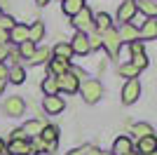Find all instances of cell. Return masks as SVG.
<instances>
[{"instance_id":"5bb4252c","label":"cell","mask_w":157,"mask_h":155,"mask_svg":"<svg viewBox=\"0 0 157 155\" xmlns=\"http://www.w3.org/2000/svg\"><path fill=\"white\" fill-rule=\"evenodd\" d=\"M136 12H141L145 19H155L157 17V0H138Z\"/></svg>"},{"instance_id":"603a6c76","label":"cell","mask_w":157,"mask_h":155,"mask_svg":"<svg viewBox=\"0 0 157 155\" xmlns=\"http://www.w3.org/2000/svg\"><path fill=\"white\" fill-rule=\"evenodd\" d=\"M49 57H52V52L47 50H35L33 52V57L28 59V66H38V64H45V61H49Z\"/></svg>"},{"instance_id":"74e56055","label":"cell","mask_w":157,"mask_h":155,"mask_svg":"<svg viewBox=\"0 0 157 155\" xmlns=\"http://www.w3.org/2000/svg\"><path fill=\"white\" fill-rule=\"evenodd\" d=\"M35 2H38V5H40V7H45V5H47V2H49V0H35Z\"/></svg>"},{"instance_id":"30bf717a","label":"cell","mask_w":157,"mask_h":155,"mask_svg":"<svg viewBox=\"0 0 157 155\" xmlns=\"http://www.w3.org/2000/svg\"><path fill=\"white\" fill-rule=\"evenodd\" d=\"M68 45H71L73 54H87V52H89V40H87V33H75Z\"/></svg>"},{"instance_id":"d4e9b609","label":"cell","mask_w":157,"mask_h":155,"mask_svg":"<svg viewBox=\"0 0 157 155\" xmlns=\"http://www.w3.org/2000/svg\"><path fill=\"white\" fill-rule=\"evenodd\" d=\"M40 139L45 143H56V139H59V129L56 127H49V125H45V129L40 132Z\"/></svg>"},{"instance_id":"ac0fdd59","label":"cell","mask_w":157,"mask_h":155,"mask_svg":"<svg viewBox=\"0 0 157 155\" xmlns=\"http://www.w3.org/2000/svg\"><path fill=\"white\" fill-rule=\"evenodd\" d=\"M42 35H45V21H35L33 26H28V42H38V40H42Z\"/></svg>"},{"instance_id":"ffe728a7","label":"cell","mask_w":157,"mask_h":155,"mask_svg":"<svg viewBox=\"0 0 157 155\" xmlns=\"http://www.w3.org/2000/svg\"><path fill=\"white\" fill-rule=\"evenodd\" d=\"M52 54H54V59H61V61H68V64H71L73 50H71V45H68V42H59V45L52 50Z\"/></svg>"},{"instance_id":"f1b7e54d","label":"cell","mask_w":157,"mask_h":155,"mask_svg":"<svg viewBox=\"0 0 157 155\" xmlns=\"http://www.w3.org/2000/svg\"><path fill=\"white\" fill-rule=\"evenodd\" d=\"M129 50H131V61H134V59L145 57V52H143V42H141V40H134V42L129 45Z\"/></svg>"},{"instance_id":"f35d334b","label":"cell","mask_w":157,"mask_h":155,"mask_svg":"<svg viewBox=\"0 0 157 155\" xmlns=\"http://www.w3.org/2000/svg\"><path fill=\"white\" fill-rule=\"evenodd\" d=\"M0 153H5V141L0 139Z\"/></svg>"},{"instance_id":"9a60e30c","label":"cell","mask_w":157,"mask_h":155,"mask_svg":"<svg viewBox=\"0 0 157 155\" xmlns=\"http://www.w3.org/2000/svg\"><path fill=\"white\" fill-rule=\"evenodd\" d=\"M134 150V146H131V139L129 136H117L115 139V143H113V155H127Z\"/></svg>"},{"instance_id":"277c9868","label":"cell","mask_w":157,"mask_h":155,"mask_svg":"<svg viewBox=\"0 0 157 155\" xmlns=\"http://www.w3.org/2000/svg\"><path fill=\"white\" fill-rule=\"evenodd\" d=\"M56 85H59V92H66V94H75V92L80 89V80L73 75L71 71L56 78Z\"/></svg>"},{"instance_id":"9c48e42d","label":"cell","mask_w":157,"mask_h":155,"mask_svg":"<svg viewBox=\"0 0 157 155\" xmlns=\"http://www.w3.org/2000/svg\"><path fill=\"white\" fill-rule=\"evenodd\" d=\"M21 129V134L26 136V139H35V136H40V132L45 129V120H40V117H35V120H28L24 127H19Z\"/></svg>"},{"instance_id":"8d00e7d4","label":"cell","mask_w":157,"mask_h":155,"mask_svg":"<svg viewBox=\"0 0 157 155\" xmlns=\"http://www.w3.org/2000/svg\"><path fill=\"white\" fill-rule=\"evenodd\" d=\"M5 78H7V66L0 64V80H5Z\"/></svg>"},{"instance_id":"f546056e","label":"cell","mask_w":157,"mask_h":155,"mask_svg":"<svg viewBox=\"0 0 157 155\" xmlns=\"http://www.w3.org/2000/svg\"><path fill=\"white\" fill-rule=\"evenodd\" d=\"M33 52H35V45H33V42H28V40L19 45V54H21L24 59H26V61H28V59L33 57Z\"/></svg>"},{"instance_id":"8992f818","label":"cell","mask_w":157,"mask_h":155,"mask_svg":"<svg viewBox=\"0 0 157 155\" xmlns=\"http://www.w3.org/2000/svg\"><path fill=\"white\" fill-rule=\"evenodd\" d=\"M141 97V82L138 80H127V85L122 87V103H134Z\"/></svg>"},{"instance_id":"ab89813d","label":"cell","mask_w":157,"mask_h":155,"mask_svg":"<svg viewBox=\"0 0 157 155\" xmlns=\"http://www.w3.org/2000/svg\"><path fill=\"white\" fill-rule=\"evenodd\" d=\"M2 89H5V80H0V94H2Z\"/></svg>"},{"instance_id":"d6986e66","label":"cell","mask_w":157,"mask_h":155,"mask_svg":"<svg viewBox=\"0 0 157 155\" xmlns=\"http://www.w3.org/2000/svg\"><path fill=\"white\" fill-rule=\"evenodd\" d=\"M117 38H120V42H122V40L134 42V40H138V28H136V26H131V24H122V28H120V33H117Z\"/></svg>"},{"instance_id":"e575fe53","label":"cell","mask_w":157,"mask_h":155,"mask_svg":"<svg viewBox=\"0 0 157 155\" xmlns=\"http://www.w3.org/2000/svg\"><path fill=\"white\" fill-rule=\"evenodd\" d=\"M5 42H7V31L0 28V45H5Z\"/></svg>"},{"instance_id":"83f0119b","label":"cell","mask_w":157,"mask_h":155,"mask_svg":"<svg viewBox=\"0 0 157 155\" xmlns=\"http://www.w3.org/2000/svg\"><path fill=\"white\" fill-rule=\"evenodd\" d=\"M94 21H96V28H98V33H105L108 28H110V17H108L105 12H98Z\"/></svg>"},{"instance_id":"d590c367","label":"cell","mask_w":157,"mask_h":155,"mask_svg":"<svg viewBox=\"0 0 157 155\" xmlns=\"http://www.w3.org/2000/svg\"><path fill=\"white\" fill-rule=\"evenodd\" d=\"M5 57H7V45H0V64H2Z\"/></svg>"},{"instance_id":"4316f807","label":"cell","mask_w":157,"mask_h":155,"mask_svg":"<svg viewBox=\"0 0 157 155\" xmlns=\"http://www.w3.org/2000/svg\"><path fill=\"white\" fill-rule=\"evenodd\" d=\"M120 75H122V78H129V80H136V78H138V68L131 64V61H127V64L120 66Z\"/></svg>"},{"instance_id":"7c38bea8","label":"cell","mask_w":157,"mask_h":155,"mask_svg":"<svg viewBox=\"0 0 157 155\" xmlns=\"http://www.w3.org/2000/svg\"><path fill=\"white\" fill-rule=\"evenodd\" d=\"M42 108L49 113V115H56V113H61V110L66 108V101L56 94V97H45V101H42Z\"/></svg>"},{"instance_id":"cb8c5ba5","label":"cell","mask_w":157,"mask_h":155,"mask_svg":"<svg viewBox=\"0 0 157 155\" xmlns=\"http://www.w3.org/2000/svg\"><path fill=\"white\" fill-rule=\"evenodd\" d=\"M42 89H45V97H56L59 94V85H56V78H45L42 80Z\"/></svg>"},{"instance_id":"ba28073f","label":"cell","mask_w":157,"mask_h":155,"mask_svg":"<svg viewBox=\"0 0 157 155\" xmlns=\"http://www.w3.org/2000/svg\"><path fill=\"white\" fill-rule=\"evenodd\" d=\"M134 17H136V2H134V0H124V2L117 7V21L129 24Z\"/></svg>"},{"instance_id":"484cf974","label":"cell","mask_w":157,"mask_h":155,"mask_svg":"<svg viewBox=\"0 0 157 155\" xmlns=\"http://www.w3.org/2000/svg\"><path fill=\"white\" fill-rule=\"evenodd\" d=\"M7 78H10L14 85H21L24 80H26V71H24L21 66H14V68H10V71H7Z\"/></svg>"},{"instance_id":"4dcf8cb0","label":"cell","mask_w":157,"mask_h":155,"mask_svg":"<svg viewBox=\"0 0 157 155\" xmlns=\"http://www.w3.org/2000/svg\"><path fill=\"white\" fill-rule=\"evenodd\" d=\"M14 26V19L12 17H0V28H5V31H10Z\"/></svg>"},{"instance_id":"5b68a950","label":"cell","mask_w":157,"mask_h":155,"mask_svg":"<svg viewBox=\"0 0 157 155\" xmlns=\"http://www.w3.org/2000/svg\"><path fill=\"white\" fill-rule=\"evenodd\" d=\"M2 110H5L10 117H19V115H24V110H26V101L21 97H7Z\"/></svg>"},{"instance_id":"b9f144b4","label":"cell","mask_w":157,"mask_h":155,"mask_svg":"<svg viewBox=\"0 0 157 155\" xmlns=\"http://www.w3.org/2000/svg\"><path fill=\"white\" fill-rule=\"evenodd\" d=\"M0 17H2V10H0Z\"/></svg>"},{"instance_id":"e0dca14e","label":"cell","mask_w":157,"mask_h":155,"mask_svg":"<svg viewBox=\"0 0 157 155\" xmlns=\"http://www.w3.org/2000/svg\"><path fill=\"white\" fill-rule=\"evenodd\" d=\"M131 134L136 136L138 141L141 139H148V136H155V129L150 127V125H145V122H136L134 127H131Z\"/></svg>"},{"instance_id":"1f68e13d","label":"cell","mask_w":157,"mask_h":155,"mask_svg":"<svg viewBox=\"0 0 157 155\" xmlns=\"http://www.w3.org/2000/svg\"><path fill=\"white\" fill-rule=\"evenodd\" d=\"M87 40H89V52L101 47V35H92V38H87Z\"/></svg>"},{"instance_id":"7402d4cb","label":"cell","mask_w":157,"mask_h":155,"mask_svg":"<svg viewBox=\"0 0 157 155\" xmlns=\"http://www.w3.org/2000/svg\"><path fill=\"white\" fill-rule=\"evenodd\" d=\"M49 68H52L54 78H59V75L71 71V64H68V61H61V59H49Z\"/></svg>"},{"instance_id":"4fadbf2b","label":"cell","mask_w":157,"mask_h":155,"mask_svg":"<svg viewBox=\"0 0 157 155\" xmlns=\"http://www.w3.org/2000/svg\"><path fill=\"white\" fill-rule=\"evenodd\" d=\"M7 153H10V155H33V153H31V141H26V139L10 141V146H7ZM7 153H5V155H7Z\"/></svg>"},{"instance_id":"52a82bcc","label":"cell","mask_w":157,"mask_h":155,"mask_svg":"<svg viewBox=\"0 0 157 155\" xmlns=\"http://www.w3.org/2000/svg\"><path fill=\"white\" fill-rule=\"evenodd\" d=\"M7 40H10V42H17V45L26 42L28 40V26L26 24H14L12 28L7 31Z\"/></svg>"},{"instance_id":"6da1fadb","label":"cell","mask_w":157,"mask_h":155,"mask_svg":"<svg viewBox=\"0 0 157 155\" xmlns=\"http://www.w3.org/2000/svg\"><path fill=\"white\" fill-rule=\"evenodd\" d=\"M80 92H82V99H85L87 103H96L98 99H101V94H103V87H101L98 80H92V78H89V80L82 82Z\"/></svg>"},{"instance_id":"2e32d148","label":"cell","mask_w":157,"mask_h":155,"mask_svg":"<svg viewBox=\"0 0 157 155\" xmlns=\"http://www.w3.org/2000/svg\"><path fill=\"white\" fill-rule=\"evenodd\" d=\"M82 7H85V0H61V10L68 17H75Z\"/></svg>"},{"instance_id":"d6a6232c","label":"cell","mask_w":157,"mask_h":155,"mask_svg":"<svg viewBox=\"0 0 157 155\" xmlns=\"http://www.w3.org/2000/svg\"><path fill=\"white\" fill-rule=\"evenodd\" d=\"M87 155H103L98 148H94V146H87Z\"/></svg>"},{"instance_id":"836d02e7","label":"cell","mask_w":157,"mask_h":155,"mask_svg":"<svg viewBox=\"0 0 157 155\" xmlns=\"http://www.w3.org/2000/svg\"><path fill=\"white\" fill-rule=\"evenodd\" d=\"M68 155H87V146H85V148H75V150H71Z\"/></svg>"},{"instance_id":"8fae6325","label":"cell","mask_w":157,"mask_h":155,"mask_svg":"<svg viewBox=\"0 0 157 155\" xmlns=\"http://www.w3.org/2000/svg\"><path fill=\"white\" fill-rule=\"evenodd\" d=\"M138 38L141 40H155L157 38V17L155 19H145L138 28Z\"/></svg>"},{"instance_id":"7a4b0ae2","label":"cell","mask_w":157,"mask_h":155,"mask_svg":"<svg viewBox=\"0 0 157 155\" xmlns=\"http://www.w3.org/2000/svg\"><path fill=\"white\" fill-rule=\"evenodd\" d=\"M73 19V26L78 28V33H87V31H92L94 28V17H92V12H89V7H82L75 17H71Z\"/></svg>"},{"instance_id":"44dd1931","label":"cell","mask_w":157,"mask_h":155,"mask_svg":"<svg viewBox=\"0 0 157 155\" xmlns=\"http://www.w3.org/2000/svg\"><path fill=\"white\" fill-rule=\"evenodd\" d=\"M150 153H157L155 136H148V139H141V141H138V155H150Z\"/></svg>"},{"instance_id":"60d3db41","label":"cell","mask_w":157,"mask_h":155,"mask_svg":"<svg viewBox=\"0 0 157 155\" xmlns=\"http://www.w3.org/2000/svg\"><path fill=\"white\" fill-rule=\"evenodd\" d=\"M127 155H136V153H134V150H131V153H127Z\"/></svg>"},{"instance_id":"3957f363","label":"cell","mask_w":157,"mask_h":155,"mask_svg":"<svg viewBox=\"0 0 157 155\" xmlns=\"http://www.w3.org/2000/svg\"><path fill=\"white\" fill-rule=\"evenodd\" d=\"M101 35V47H108V52H110V57H117L120 52V38H117V31H113V28H108L105 33H98Z\"/></svg>"}]
</instances>
